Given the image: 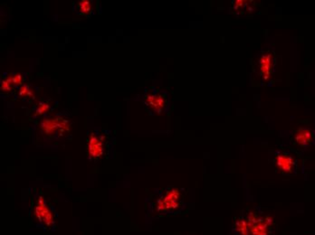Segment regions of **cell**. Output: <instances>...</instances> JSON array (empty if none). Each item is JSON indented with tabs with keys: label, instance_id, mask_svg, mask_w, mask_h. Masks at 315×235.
<instances>
[{
	"label": "cell",
	"instance_id": "1",
	"mask_svg": "<svg viewBox=\"0 0 315 235\" xmlns=\"http://www.w3.org/2000/svg\"><path fill=\"white\" fill-rule=\"evenodd\" d=\"M273 220L269 216H261L256 213L248 214L246 218L235 223L239 235H269Z\"/></svg>",
	"mask_w": 315,
	"mask_h": 235
},
{
	"label": "cell",
	"instance_id": "13",
	"mask_svg": "<svg viewBox=\"0 0 315 235\" xmlns=\"http://www.w3.org/2000/svg\"><path fill=\"white\" fill-rule=\"evenodd\" d=\"M13 84H22V75H15L13 76Z\"/></svg>",
	"mask_w": 315,
	"mask_h": 235
},
{
	"label": "cell",
	"instance_id": "9",
	"mask_svg": "<svg viewBox=\"0 0 315 235\" xmlns=\"http://www.w3.org/2000/svg\"><path fill=\"white\" fill-rule=\"evenodd\" d=\"M315 135L314 132L308 129H301L295 132L294 134V140L300 146H308L314 141Z\"/></svg>",
	"mask_w": 315,
	"mask_h": 235
},
{
	"label": "cell",
	"instance_id": "14",
	"mask_svg": "<svg viewBox=\"0 0 315 235\" xmlns=\"http://www.w3.org/2000/svg\"><path fill=\"white\" fill-rule=\"evenodd\" d=\"M29 92V86L28 85H26V86H23L22 88H21V90H20V92H19V94L22 96V95H26L27 94V93Z\"/></svg>",
	"mask_w": 315,
	"mask_h": 235
},
{
	"label": "cell",
	"instance_id": "12",
	"mask_svg": "<svg viewBox=\"0 0 315 235\" xmlns=\"http://www.w3.org/2000/svg\"><path fill=\"white\" fill-rule=\"evenodd\" d=\"M1 88H2V90H3V91L9 92V91H11V84H10L8 81H6V80H3V81H2Z\"/></svg>",
	"mask_w": 315,
	"mask_h": 235
},
{
	"label": "cell",
	"instance_id": "6",
	"mask_svg": "<svg viewBox=\"0 0 315 235\" xmlns=\"http://www.w3.org/2000/svg\"><path fill=\"white\" fill-rule=\"evenodd\" d=\"M274 55L270 51H266L260 56L258 69L261 77L265 80H268L272 75L273 68L274 65Z\"/></svg>",
	"mask_w": 315,
	"mask_h": 235
},
{
	"label": "cell",
	"instance_id": "4",
	"mask_svg": "<svg viewBox=\"0 0 315 235\" xmlns=\"http://www.w3.org/2000/svg\"><path fill=\"white\" fill-rule=\"evenodd\" d=\"M108 137L99 134V133H91L88 141H87V154L92 160H98L107 155Z\"/></svg>",
	"mask_w": 315,
	"mask_h": 235
},
{
	"label": "cell",
	"instance_id": "8",
	"mask_svg": "<svg viewBox=\"0 0 315 235\" xmlns=\"http://www.w3.org/2000/svg\"><path fill=\"white\" fill-rule=\"evenodd\" d=\"M275 163L280 170L284 173L292 174L295 172L297 161L293 156L285 152H280L275 157Z\"/></svg>",
	"mask_w": 315,
	"mask_h": 235
},
{
	"label": "cell",
	"instance_id": "2",
	"mask_svg": "<svg viewBox=\"0 0 315 235\" xmlns=\"http://www.w3.org/2000/svg\"><path fill=\"white\" fill-rule=\"evenodd\" d=\"M33 215L40 228L44 230L54 228L56 224L55 213L42 196H39L35 202Z\"/></svg>",
	"mask_w": 315,
	"mask_h": 235
},
{
	"label": "cell",
	"instance_id": "5",
	"mask_svg": "<svg viewBox=\"0 0 315 235\" xmlns=\"http://www.w3.org/2000/svg\"><path fill=\"white\" fill-rule=\"evenodd\" d=\"M68 124V120L63 119L62 118H49L43 120L41 123V129L45 136L51 137L58 134L62 137L66 135L70 131Z\"/></svg>",
	"mask_w": 315,
	"mask_h": 235
},
{
	"label": "cell",
	"instance_id": "11",
	"mask_svg": "<svg viewBox=\"0 0 315 235\" xmlns=\"http://www.w3.org/2000/svg\"><path fill=\"white\" fill-rule=\"evenodd\" d=\"M50 106L46 103H41L40 106L37 108V115H39V114H43V112H46L49 110Z\"/></svg>",
	"mask_w": 315,
	"mask_h": 235
},
{
	"label": "cell",
	"instance_id": "7",
	"mask_svg": "<svg viewBox=\"0 0 315 235\" xmlns=\"http://www.w3.org/2000/svg\"><path fill=\"white\" fill-rule=\"evenodd\" d=\"M145 102L150 108V110L157 113H161L167 107L168 98L165 93H148L145 96Z\"/></svg>",
	"mask_w": 315,
	"mask_h": 235
},
{
	"label": "cell",
	"instance_id": "3",
	"mask_svg": "<svg viewBox=\"0 0 315 235\" xmlns=\"http://www.w3.org/2000/svg\"><path fill=\"white\" fill-rule=\"evenodd\" d=\"M182 205V195L179 189L169 188L162 194L156 202V210L160 214H167L178 210Z\"/></svg>",
	"mask_w": 315,
	"mask_h": 235
},
{
	"label": "cell",
	"instance_id": "10",
	"mask_svg": "<svg viewBox=\"0 0 315 235\" xmlns=\"http://www.w3.org/2000/svg\"><path fill=\"white\" fill-rule=\"evenodd\" d=\"M78 9L82 14H89L92 11V3L88 0H83L78 4Z\"/></svg>",
	"mask_w": 315,
	"mask_h": 235
}]
</instances>
